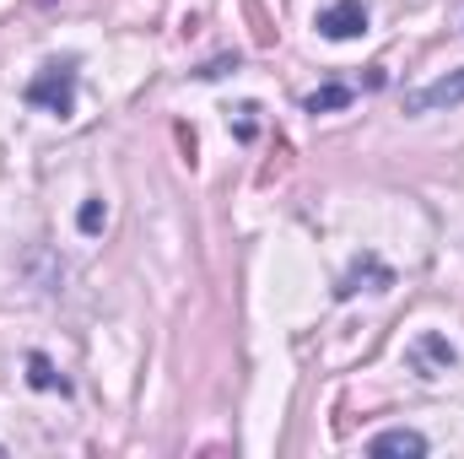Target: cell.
I'll return each mask as SVG.
<instances>
[{"instance_id": "30bf717a", "label": "cell", "mask_w": 464, "mask_h": 459, "mask_svg": "<svg viewBox=\"0 0 464 459\" xmlns=\"http://www.w3.org/2000/svg\"><path fill=\"white\" fill-rule=\"evenodd\" d=\"M254 114H259V109H254V103H243V109H237V135H243V141H248V135H254Z\"/></svg>"}, {"instance_id": "3957f363", "label": "cell", "mask_w": 464, "mask_h": 459, "mask_svg": "<svg viewBox=\"0 0 464 459\" xmlns=\"http://www.w3.org/2000/svg\"><path fill=\"white\" fill-rule=\"evenodd\" d=\"M464 103V71H449V76H438L432 87H421V93H405V109L411 114H427V109H454Z\"/></svg>"}, {"instance_id": "52a82bcc", "label": "cell", "mask_w": 464, "mask_h": 459, "mask_svg": "<svg viewBox=\"0 0 464 459\" xmlns=\"http://www.w3.org/2000/svg\"><path fill=\"white\" fill-rule=\"evenodd\" d=\"M27 384H33V389H60V395L71 389V384L54 373V362H49L44 351H33V356H27Z\"/></svg>"}, {"instance_id": "9c48e42d", "label": "cell", "mask_w": 464, "mask_h": 459, "mask_svg": "<svg viewBox=\"0 0 464 459\" xmlns=\"http://www.w3.org/2000/svg\"><path fill=\"white\" fill-rule=\"evenodd\" d=\"M103 217H109V211H103V200H87L76 222H82V232H98V228H103Z\"/></svg>"}, {"instance_id": "277c9868", "label": "cell", "mask_w": 464, "mask_h": 459, "mask_svg": "<svg viewBox=\"0 0 464 459\" xmlns=\"http://www.w3.org/2000/svg\"><path fill=\"white\" fill-rule=\"evenodd\" d=\"M367 454H372V459H394V454L421 459V454H427V438H421V433H411V427H389V433H378V438L367 444Z\"/></svg>"}, {"instance_id": "5b68a950", "label": "cell", "mask_w": 464, "mask_h": 459, "mask_svg": "<svg viewBox=\"0 0 464 459\" xmlns=\"http://www.w3.org/2000/svg\"><path fill=\"white\" fill-rule=\"evenodd\" d=\"M411 356H416V367L432 378V373H443V367H454V346L443 341V336H421V341L411 346Z\"/></svg>"}, {"instance_id": "6da1fadb", "label": "cell", "mask_w": 464, "mask_h": 459, "mask_svg": "<svg viewBox=\"0 0 464 459\" xmlns=\"http://www.w3.org/2000/svg\"><path fill=\"white\" fill-rule=\"evenodd\" d=\"M33 109H44V114L54 119H71L76 114V65L71 60H54V65H44L33 82H27V93H22Z\"/></svg>"}, {"instance_id": "8992f818", "label": "cell", "mask_w": 464, "mask_h": 459, "mask_svg": "<svg viewBox=\"0 0 464 459\" xmlns=\"http://www.w3.org/2000/svg\"><path fill=\"white\" fill-rule=\"evenodd\" d=\"M362 281H372V287L383 292V287H394V270H389V265H378L372 254H367V259H356V270L341 281V298H356V292H362Z\"/></svg>"}, {"instance_id": "7a4b0ae2", "label": "cell", "mask_w": 464, "mask_h": 459, "mask_svg": "<svg viewBox=\"0 0 464 459\" xmlns=\"http://www.w3.org/2000/svg\"><path fill=\"white\" fill-rule=\"evenodd\" d=\"M319 33L335 38V44L362 38V33H367V5H362V0H335V5H324V11H319Z\"/></svg>"}, {"instance_id": "ba28073f", "label": "cell", "mask_w": 464, "mask_h": 459, "mask_svg": "<svg viewBox=\"0 0 464 459\" xmlns=\"http://www.w3.org/2000/svg\"><path fill=\"white\" fill-rule=\"evenodd\" d=\"M351 98H356L351 87H341V82H330V87H319V93L308 98V114H335V109H346Z\"/></svg>"}]
</instances>
